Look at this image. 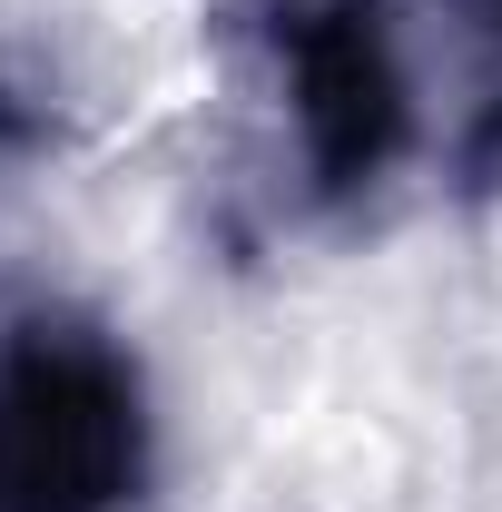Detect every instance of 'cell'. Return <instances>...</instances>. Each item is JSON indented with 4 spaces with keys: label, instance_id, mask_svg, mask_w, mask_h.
Segmentation results:
<instances>
[{
    "label": "cell",
    "instance_id": "1",
    "mask_svg": "<svg viewBox=\"0 0 502 512\" xmlns=\"http://www.w3.org/2000/svg\"><path fill=\"white\" fill-rule=\"evenodd\" d=\"M158 483V404L119 325L79 296L0 316V512H138Z\"/></svg>",
    "mask_w": 502,
    "mask_h": 512
},
{
    "label": "cell",
    "instance_id": "2",
    "mask_svg": "<svg viewBox=\"0 0 502 512\" xmlns=\"http://www.w3.org/2000/svg\"><path fill=\"white\" fill-rule=\"evenodd\" d=\"M256 69L276 89L296 197L315 217H345L384 197V178L414 158V60H404V10L394 0H247L237 10Z\"/></svg>",
    "mask_w": 502,
    "mask_h": 512
},
{
    "label": "cell",
    "instance_id": "3",
    "mask_svg": "<svg viewBox=\"0 0 502 512\" xmlns=\"http://www.w3.org/2000/svg\"><path fill=\"white\" fill-rule=\"evenodd\" d=\"M473 109H463V138H453V178L463 197H502V0H473Z\"/></svg>",
    "mask_w": 502,
    "mask_h": 512
},
{
    "label": "cell",
    "instance_id": "4",
    "mask_svg": "<svg viewBox=\"0 0 502 512\" xmlns=\"http://www.w3.org/2000/svg\"><path fill=\"white\" fill-rule=\"evenodd\" d=\"M50 148H60V99H50V79L0 50V178L30 168V158H50Z\"/></svg>",
    "mask_w": 502,
    "mask_h": 512
}]
</instances>
